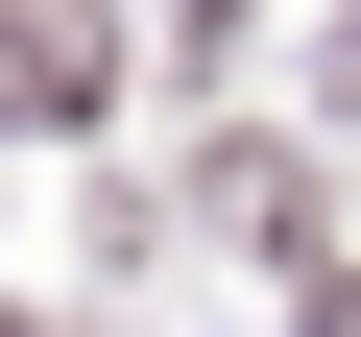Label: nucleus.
<instances>
[{
  "label": "nucleus",
  "mask_w": 361,
  "mask_h": 337,
  "mask_svg": "<svg viewBox=\"0 0 361 337\" xmlns=\"http://www.w3.org/2000/svg\"><path fill=\"white\" fill-rule=\"evenodd\" d=\"M0 337H25V313H0Z\"/></svg>",
  "instance_id": "obj_2"
},
{
  "label": "nucleus",
  "mask_w": 361,
  "mask_h": 337,
  "mask_svg": "<svg viewBox=\"0 0 361 337\" xmlns=\"http://www.w3.org/2000/svg\"><path fill=\"white\" fill-rule=\"evenodd\" d=\"M121 73V0H0V121H97Z\"/></svg>",
  "instance_id": "obj_1"
}]
</instances>
